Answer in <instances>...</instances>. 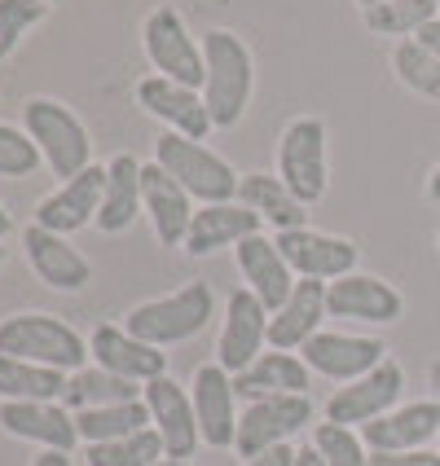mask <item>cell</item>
<instances>
[{"label": "cell", "mask_w": 440, "mask_h": 466, "mask_svg": "<svg viewBox=\"0 0 440 466\" xmlns=\"http://www.w3.org/2000/svg\"><path fill=\"white\" fill-rule=\"evenodd\" d=\"M88 343L49 312H14L0 321V357H18V361H36L62 370V374H76L88 361Z\"/></svg>", "instance_id": "obj_1"}, {"label": "cell", "mask_w": 440, "mask_h": 466, "mask_svg": "<svg viewBox=\"0 0 440 466\" xmlns=\"http://www.w3.org/2000/svg\"><path fill=\"white\" fill-rule=\"evenodd\" d=\"M23 132L36 141V150L57 181H71L84 167H93V141L71 106L53 102V97H31L23 106Z\"/></svg>", "instance_id": "obj_2"}, {"label": "cell", "mask_w": 440, "mask_h": 466, "mask_svg": "<svg viewBox=\"0 0 440 466\" xmlns=\"http://www.w3.org/2000/svg\"><path fill=\"white\" fill-rule=\"evenodd\" d=\"M203 57H208V84H203V102H208L211 128H233L242 119V110L251 102V53L233 31H208L203 35Z\"/></svg>", "instance_id": "obj_3"}, {"label": "cell", "mask_w": 440, "mask_h": 466, "mask_svg": "<svg viewBox=\"0 0 440 466\" xmlns=\"http://www.w3.org/2000/svg\"><path fill=\"white\" fill-rule=\"evenodd\" d=\"M155 163L181 185L189 198L208 203H233L238 198V172L220 155H211L203 141H189L181 132H163L155 141Z\"/></svg>", "instance_id": "obj_4"}, {"label": "cell", "mask_w": 440, "mask_h": 466, "mask_svg": "<svg viewBox=\"0 0 440 466\" xmlns=\"http://www.w3.org/2000/svg\"><path fill=\"white\" fill-rule=\"evenodd\" d=\"M211 286L208 282H189L163 299H150V304H137V309L124 317V330L137 335L150 348H168V343H185L194 339L203 326L211 321Z\"/></svg>", "instance_id": "obj_5"}, {"label": "cell", "mask_w": 440, "mask_h": 466, "mask_svg": "<svg viewBox=\"0 0 440 466\" xmlns=\"http://www.w3.org/2000/svg\"><path fill=\"white\" fill-rule=\"evenodd\" d=\"M278 177L304 208L326 198L331 172H326V124L322 119L304 115L286 124L282 141H278Z\"/></svg>", "instance_id": "obj_6"}, {"label": "cell", "mask_w": 440, "mask_h": 466, "mask_svg": "<svg viewBox=\"0 0 440 466\" xmlns=\"http://www.w3.org/2000/svg\"><path fill=\"white\" fill-rule=\"evenodd\" d=\"M141 45H146V57L155 66V76L177 79L185 88H199L208 84V57H203V45H194V35L185 31L181 14L177 9H155L146 26H141Z\"/></svg>", "instance_id": "obj_7"}, {"label": "cell", "mask_w": 440, "mask_h": 466, "mask_svg": "<svg viewBox=\"0 0 440 466\" xmlns=\"http://www.w3.org/2000/svg\"><path fill=\"white\" fill-rule=\"evenodd\" d=\"M309 418H312L309 396H260V400L247 405V414L238 418V441H233V449L251 462L264 449H278L295 431H304Z\"/></svg>", "instance_id": "obj_8"}, {"label": "cell", "mask_w": 440, "mask_h": 466, "mask_svg": "<svg viewBox=\"0 0 440 466\" xmlns=\"http://www.w3.org/2000/svg\"><path fill=\"white\" fill-rule=\"evenodd\" d=\"M405 391V370L396 361L374 365L370 374H362L357 383L339 388L331 400H326V422H339V427H365L374 418H384L396 410Z\"/></svg>", "instance_id": "obj_9"}, {"label": "cell", "mask_w": 440, "mask_h": 466, "mask_svg": "<svg viewBox=\"0 0 440 466\" xmlns=\"http://www.w3.org/2000/svg\"><path fill=\"white\" fill-rule=\"evenodd\" d=\"M273 242H278L282 259L291 264V273H300V278L335 282V278H348L357 268V247L348 238H335V233L282 229Z\"/></svg>", "instance_id": "obj_10"}, {"label": "cell", "mask_w": 440, "mask_h": 466, "mask_svg": "<svg viewBox=\"0 0 440 466\" xmlns=\"http://www.w3.org/2000/svg\"><path fill=\"white\" fill-rule=\"evenodd\" d=\"M146 405H150V427L163 441V453L168 458H194V449L203 444V431H199V418H194V400L189 391L177 383V379H155L146 383Z\"/></svg>", "instance_id": "obj_11"}, {"label": "cell", "mask_w": 440, "mask_h": 466, "mask_svg": "<svg viewBox=\"0 0 440 466\" xmlns=\"http://www.w3.org/2000/svg\"><path fill=\"white\" fill-rule=\"evenodd\" d=\"M388 348L379 343V339H362V335H339V330H322V335H312L304 348H300V357L309 365L312 374H326V379H335V383H357L362 374H370L374 365H384Z\"/></svg>", "instance_id": "obj_12"}, {"label": "cell", "mask_w": 440, "mask_h": 466, "mask_svg": "<svg viewBox=\"0 0 440 466\" xmlns=\"http://www.w3.org/2000/svg\"><path fill=\"white\" fill-rule=\"evenodd\" d=\"M264 339H269V309L256 299V290H233L220 339H216V365L230 374H242L260 357Z\"/></svg>", "instance_id": "obj_13"}, {"label": "cell", "mask_w": 440, "mask_h": 466, "mask_svg": "<svg viewBox=\"0 0 440 466\" xmlns=\"http://www.w3.org/2000/svg\"><path fill=\"white\" fill-rule=\"evenodd\" d=\"M102 189H106V167H84L79 177L71 181H62L53 194L40 198V208H36V225L40 229H53V233H76L84 229L88 220H97V211H102Z\"/></svg>", "instance_id": "obj_14"}, {"label": "cell", "mask_w": 440, "mask_h": 466, "mask_svg": "<svg viewBox=\"0 0 440 466\" xmlns=\"http://www.w3.org/2000/svg\"><path fill=\"white\" fill-rule=\"evenodd\" d=\"M137 102L146 115L163 119L172 132H181L189 141H203L211 132V115H208V102L199 88H185L177 79H163V76H146L137 84Z\"/></svg>", "instance_id": "obj_15"}, {"label": "cell", "mask_w": 440, "mask_h": 466, "mask_svg": "<svg viewBox=\"0 0 440 466\" xmlns=\"http://www.w3.org/2000/svg\"><path fill=\"white\" fill-rule=\"evenodd\" d=\"M0 427L18 441H36L57 453H71L79 444L76 414L57 400H0Z\"/></svg>", "instance_id": "obj_16"}, {"label": "cell", "mask_w": 440, "mask_h": 466, "mask_svg": "<svg viewBox=\"0 0 440 466\" xmlns=\"http://www.w3.org/2000/svg\"><path fill=\"white\" fill-rule=\"evenodd\" d=\"M233 374L220 365H199L194 370V418H199V431L203 444L211 449H230L238 441V405H233Z\"/></svg>", "instance_id": "obj_17"}, {"label": "cell", "mask_w": 440, "mask_h": 466, "mask_svg": "<svg viewBox=\"0 0 440 466\" xmlns=\"http://www.w3.org/2000/svg\"><path fill=\"white\" fill-rule=\"evenodd\" d=\"M326 312L331 317H348V321H379V326H388V321H396L405 312V299L384 278L348 273V278L326 282Z\"/></svg>", "instance_id": "obj_18"}, {"label": "cell", "mask_w": 440, "mask_h": 466, "mask_svg": "<svg viewBox=\"0 0 440 466\" xmlns=\"http://www.w3.org/2000/svg\"><path fill=\"white\" fill-rule=\"evenodd\" d=\"M440 436V405L436 400H410V405H396L392 414L374 418L362 427V441L370 453H410Z\"/></svg>", "instance_id": "obj_19"}, {"label": "cell", "mask_w": 440, "mask_h": 466, "mask_svg": "<svg viewBox=\"0 0 440 466\" xmlns=\"http://www.w3.org/2000/svg\"><path fill=\"white\" fill-rule=\"evenodd\" d=\"M88 348H93V357H97L102 370L119 374V379H132V383H141V388L168 374V352L141 343V339L128 335L124 326H97L93 339H88Z\"/></svg>", "instance_id": "obj_20"}, {"label": "cell", "mask_w": 440, "mask_h": 466, "mask_svg": "<svg viewBox=\"0 0 440 466\" xmlns=\"http://www.w3.org/2000/svg\"><path fill=\"white\" fill-rule=\"evenodd\" d=\"M141 203H146V216H150V225H155L159 242H163V247H185L189 225H194V198H189L159 163H146V167H141Z\"/></svg>", "instance_id": "obj_21"}, {"label": "cell", "mask_w": 440, "mask_h": 466, "mask_svg": "<svg viewBox=\"0 0 440 466\" xmlns=\"http://www.w3.org/2000/svg\"><path fill=\"white\" fill-rule=\"evenodd\" d=\"M238 268H242V278H247V290H256V299L269 312L282 309L286 299H291V290H295L291 264L282 259L278 242L264 238V233H251V238L238 242Z\"/></svg>", "instance_id": "obj_22"}, {"label": "cell", "mask_w": 440, "mask_h": 466, "mask_svg": "<svg viewBox=\"0 0 440 466\" xmlns=\"http://www.w3.org/2000/svg\"><path fill=\"white\" fill-rule=\"evenodd\" d=\"M322 321H326V282L300 278L291 299L269 317V348H278V352L304 348L312 335H322Z\"/></svg>", "instance_id": "obj_23"}, {"label": "cell", "mask_w": 440, "mask_h": 466, "mask_svg": "<svg viewBox=\"0 0 440 466\" xmlns=\"http://www.w3.org/2000/svg\"><path fill=\"white\" fill-rule=\"evenodd\" d=\"M23 247H26L31 268H36V278L45 286H53V290H79V286H88V278H93V264L79 256L62 233L31 225L23 233Z\"/></svg>", "instance_id": "obj_24"}, {"label": "cell", "mask_w": 440, "mask_h": 466, "mask_svg": "<svg viewBox=\"0 0 440 466\" xmlns=\"http://www.w3.org/2000/svg\"><path fill=\"white\" fill-rule=\"evenodd\" d=\"M312 370L304 365V357H291V352H260L256 361L247 365L242 374H233V391L238 396H309Z\"/></svg>", "instance_id": "obj_25"}, {"label": "cell", "mask_w": 440, "mask_h": 466, "mask_svg": "<svg viewBox=\"0 0 440 466\" xmlns=\"http://www.w3.org/2000/svg\"><path fill=\"white\" fill-rule=\"evenodd\" d=\"M260 220L251 208L242 203H208V208L194 211V225H189V238H185V251L189 256H211L220 247H238L242 238L260 233Z\"/></svg>", "instance_id": "obj_26"}, {"label": "cell", "mask_w": 440, "mask_h": 466, "mask_svg": "<svg viewBox=\"0 0 440 466\" xmlns=\"http://www.w3.org/2000/svg\"><path fill=\"white\" fill-rule=\"evenodd\" d=\"M141 167L132 155H115L106 163V189H102V211H97V229L102 233H124L132 229V220L146 211L141 203Z\"/></svg>", "instance_id": "obj_27"}, {"label": "cell", "mask_w": 440, "mask_h": 466, "mask_svg": "<svg viewBox=\"0 0 440 466\" xmlns=\"http://www.w3.org/2000/svg\"><path fill=\"white\" fill-rule=\"evenodd\" d=\"M238 203L251 208L260 220H269L273 229H309V211L304 203L282 185V177H264V172H247L238 181Z\"/></svg>", "instance_id": "obj_28"}, {"label": "cell", "mask_w": 440, "mask_h": 466, "mask_svg": "<svg viewBox=\"0 0 440 466\" xmlns=\"http://www.w3.org/2000/svg\"><path fill=\"white\" fill-rule=\"evenodd\" d=\"M146 396V388L141 383H132V379H119V374H110V370H102V365H84V370H76L71 374V383H67V405L71 410H102V405H124V400H141Z\"/></svg>", "instance_id": "obj_29"}, {"label": "cell", "mask_w": 440, "mask_h": 466, "mask_svg": "<svg viewBox=\"0 0 440 466\" xmlns=\"http://www.w3.org/2000/svg\"><path fill=\"white\" fill-rule=\"evenodd\" d=\"M67 383H71V374H62V370L0 357V400H57V396H67Z\"/></svg>", "instance_id": "obj_30"}, {"label": "cell", "mask_w": 440, "mask_h": 466, "mask_svg": "<svg viewBox=\"0 0 440 466\" xmlns=\"http://www.w3.org/2000/svg\"><path fill=\"white\" fill-rule=\"evenodd\" d=\"M79 441L84 444H106V441H124L132 431L150 427V405L141 400H124V405H102V410H79L76 414Z\"/></svg>", "instance_id": "obj_31"}, {"label": "cell", "mask_w": 440, "mask_h": 466, "mask_svg": "<svg viewBox=\"0 0 440 466\" xmlns=\"http://www.w3.org/2000/svg\"><path fill=\"white\" fill-rule=\"evenodd\" d=\"M362 14H365V26H370V31L414 40L423 26L440 18V5H436V0H384V5L362 9Z\"/></svg>", "instance_id": "obj_32"}, {"label": "cell", "mask_w": 440, "mask_h": 466, "mask_svg": "<svg viewBox=\"0 0 440 466\" xmlns=\"http://www.w3.org/2000/svg\"><path fill=\"white\" fill-rule=\"evenodd\" d=\"M163 453L155 427L146 431H132L124 441H106V444H88V466H155Z\"/></svg>", "instance_id": "obj_33"}, {"label": "cell", "mask_w": 440, "mask_h": 466, "mask_svg": "<svg viewBox=\"0 0 440 466\" xmlns=\"http://www.w3.org/2000/svg\"><path fill=\"white\" fill-rule=\"evenodd\" d=\"M392 66H396V79L405 88H414L423 97L440 102V57L432 49H423L418 40H401L392 49Z\"/></svg>", "instance_id": "obj_34"}, {"label": "cell", "mask_w": 440, "mask_h": 466, "mask_svg": "<svg viewBox=\"0 0 440 466\" xmlns=\"http://www.w3.org/2000/svg\"><path fill=\"white\" fill-rule=\"evenodd\" d=\"M312 449L326 458V466H370L365 441L353 427H339V422H322V427L312 431Z\"/></svg>", "instance_id": "obj_35"}, {"label": "cell", "mask_w": 440, "mask_h": 466, "mask_svg": "<svg viewBox=\"0 0 440 466\" xmlns=\"http://www.w3.org/2000/svg\"><path fill=\"white\" fill-rule=\"evenodd\" d=\"M45 14H49L45 0H0V62L18 49V40H23Z\"/></svg>", "instance_id": "obj_36"}, {"label": "cell", "mask_w": 440, "mask_h": 466, "mask_svg": "<svg viewBox=\"0 0 440 466\" xmlns=\"http://www.w3.org/2000/svg\"><path fill=\"white\" fill-rule=\"evenodd\" d=\"M40 163H45V158H40L36 141H31L26 132L0 124V177L23 181V177H36V167H40Z\"/></svg>", "instance_id": "obj_37"}, {"label": "cell", "mask_w": 440, "mask_h": 466, "mask_svg": "<svg viewBox=\"0 0 440 466\" xmlns=\"http://www.w3.org/2000/svg\"><path fill=\"white\" fill-rule=\"evenodd\" d=\"M370 466H440V453L410 449V453H370Z\"/></svg>", "instance_id": "obj_38"}, {"label": "cell", "mask_w": 440, "mask_h": 466, "mask_svg": "<svg viewBox=\"0 0 440 466\" xmlns=\"http://www.w3.org/2000/svg\"><path fill=\"white\" fill-rule=\"evenodd\" d=\"M295 453H300V449L278 444V449H264V453H260V458H251L247 466H295Z\"/></svg>", "instance_id": "obj_39"}, {"label": "cell", "mask_w": 440, "mask_h": 466, "mask_svg": "<svg viewBox=\"0 0 440 466\" xmlns=\"http://www.w3.org/2000/svg\"><path fill=\"white\" fill-rule=\"evenodd\" d=\"M414 40L423 45V49H432V53L440 57V18H436V23H427V26H423V31L414 35Z\"/></svg>", "instance_id": "obj_40"}, {"label": "cell", "mask_w": 440, "mask_h": 466, "mask_svg": "<svg viewBox=\"0 0 440 466\" xmlns=\"http://www.w3.org/2000/svg\"><path fill=\"white\" fill-rule=\"evenodd\" d=\"M31 466H71V453H57V449H45V453H40V458H36Z\"/></svg>", "instance_id": "obj_41"}, {"label": "cell", "mask_w": 440, "mask_h": 466, "mask_svg": "<svg viewBox=\"0 0 440 466\" xmlns=\"http://www.w3.org/2000/svg\"><path fill=\"white\" fill-rule=\"evenodd\" d=\"M295 466H326V458L309 444V449H300V453H295Z\"/></svg>", "instance_id": "obj_42"}, {"label": "cell", "mask_w": 440, "mask_h": 466, "mask_svg": "<svg viewBox=\"0 0 440 466\" xmlns=\"http://www.w3.org/2000/svg\"><path fill=\"white\" fill-rule=\"evenodd\" d=\"M427 198H432V203H440V163L432 167V177H427Z\"/></svg>", "instance_id": "obj_43"}, {"label": "cell", "mask_w": 440, "mask_h": 466, "mask_svg": "<svg viewBox=\"0 0 440 466\" xmlns=\"http://www.w3.org/2000/svg\"><path fill=\"white\" fill-rule=\"evenodd\" d=\"M427 379H432V391H436V405H440V361L427 365Z\"/></svg>", "instance_id": "obj_44"}, {"label": "cell", "mask_w": 440, "mask_h": 466, "mask_svg": "<svg viewBox=\"0 0 440 466\" xmlns=\"http://www.w3.org/2000/svg\"><path fill=\"white\" fill-rule=\"evenodd\" d=\"M9 233H14V220H9V211L0 208V238H9Z\"/></svg>", "instance_id": "obj_45"}, {"label": "cell", "mask_w": 440, "mask_h": 466, "mask_svg": "<svg viewBox=\"0 0 440 466\" xmlns=\"http://www.w3.org/2000/svg\"><path fill=\"white\" fill-rule=\"evenodd\" d=\"M155 466H189V462H181V458H159Z\"/></svg>", "instance_id": "obj_46"}, {"label": "cell", "mask_w": 440, "mask_h": 466, "mask_svg": "<svg viewBox=\"0 0 440 466\" xmlns=\"http://www.w3.org/2000/svg\"><path fill=\"white\" fill-rule=\"evenodd\" d=\"M357 5H362V9H374V5H384V0H357Z\"/></svg>", "instance_id": "obj_47"}, {"label": "cell", "mask_w": 440, "mask_h": 466, "mask_svg": "<svg viewBox=\"0 0 440 466\" xmlns=\"http://www.w3.org/2000/svg\"><path fill=\"white\" fill-rule=\"evenodd\" d=\"M0 264H5V247H0Z\"/></svg>", "instance_id": "obj_48"}, {"label": "cell", "mask_w": 440, "mask_h": 466, "mask_svg": "<svg viewBox=\"0 0 440 466\" xmlns=\"http://www.w3.org/2000/svg\"><path fill=\"white\" fill-rule=\"evenodd\" d=\"M45 5H57V0H45Z\"/></svg>", "instance_id": "obj_49"}, {"label": "cell", "mask_w": 440, "mask_h": 466, "mask_svg": "<svg viewBox=\"0 0 440 466\" xmlns=\"http://www.w3.org/2000/svg\"><path fill=\"white\" fill-rule=\"evenodd\" d=\"M436 247H440V233H436Z\"/></svg>", "instance_id": "obj_50"}, {"label": "cell", "mask_w": 440, "mask_h": 466, "mask_svg": "<svg viewBox=\"0 0 440 466\" xmlns=\"http://www.w3.org/2000/svg\"><path fill=\"white\" fill-rule=\"evenodd\" d=\"M436 5H440V0H436Z\"/></svg>", "instance_id": "obj_51"}]
</instances>
